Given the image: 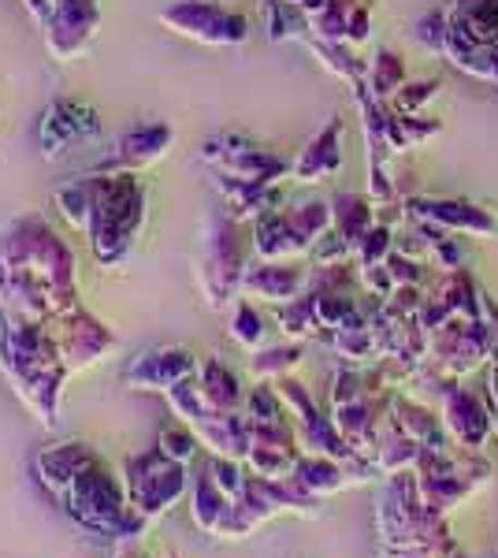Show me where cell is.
<instances>
[{
  "label": "cell",
  "instance_id": "6da1fadb",
  "mask_svg": "<svg viewBox=\"0 0 498 558\" xmlns=\"http://www.w3.org/2000/svg\"><path fill=\"white\" fill-rule=\"evenodd\" d=\"M89 186H94V223L86 239L101 265L120 268L146 228V186L134 172H94Z\"/></svg>",
  "mask_w": 498,
  "mask_h": 558
},
{
  "label": "cell",
  "instance_id": "7a4b0ae2",
  "mask_svg": "<svg viewBox=\"0 0 498 558\" xmlns=\"http://www.w3.org/2000/svg\"><path fill=\"white\" fill-rule=\"evenodd\" d=\"M0 268L41 279L60 294H75V250L41 216H20L0 235Z\"/></svg>",
  "mask_w": 498,
  "mask_h": 558
},
{
  "label": "cell",
  "instance_id": "3957f363",
  "mask_svg": "<svg viewBox=\"0 0 498 558\" xmlns=\"http://www.w3.org/2000/svg\"><path fill=\"white\" fill-rule=\"evenodd\" d=\"M250 223L234 220V216H216L212 228H208L205 239V257H202V287L208 294V302L220 310L228 305L234 294H242V276H246V254L253 242L250 235Z\"/></svg>",
  "mask_w": 498,
  "mask_h": 558
},
{
  "label": "cell",
  "instance_id": "277c9868",
  "mask_svg": "<svg viewBox=\"0 0 498 558\" xmlns=\"http://www.w3.org/2000/svg\"><path fill=\"white\" fill-rule=\"evenodd\" d=\"M160 26H168L179 38H190L197 45H246L250 41V20L242 12L216 4V0H171L160 8Z\"/></svg>",
  "mask_w": 498,
  "mask_h": 558
},
{
  "label": "cell",
  "instance_id": "5b68a950",
  "mask_svg": "<svg viewBox=\"0 0 498 558\" xmlns=\"http://www.w3.org/2000/svg\"><path fill=\"white\" fill-rule=\"evenodd\" d=\"M202 160L212 168V175L239 179V183L279 186L283 179H291V165H287V160L253 146L242 134H216V138H208L202 146Z\"/></svg>",
  "mask_w": 498,
  "mask_h": 558
},
{
  "label": "cell",
  "instance_id": "8992f818",
  "mask_svg": "<svg viewBox=\"0 0 498 558\" xmlns=\"http://www.w3.org/2000/svg\"><path fill=\"white\" fill-rule=\"evenodd\" d=\"M97 134H101V116H97L94 105L57 97V101L45 105L38 120V149L45 160H60L83 142H94Z\"/></svg>",
  "mask_w": 498,
  "mask_h": 558
},
{
  "label": "cell",
  "instance_id": "52a82bcc",
  "mask_svg": "<svg viewBox=\"0 0 498 558\" xmlns=\"http://www.w3.org/2000/svg\"><path fill=\"white\" fill-rule=\"evenodd\" d=\"M45 49L52 60L71 64L94 45L101 31V8L97 0H71V4H52L49 20H45Z\"/></svg>",
  "mask_w": 498,
  "mask_h": 558
},
{
  "label": "cell",
  "instance_id": "ba28073f",
  "mask_svg": "<svg viewBox=\"0 0 498 558\" xmlns=\"http://www.w3.org/2000/svg\"><path fill=\"white\" fill-rule=\"evenodd\" d=\"M171 146H175V128L165 120H153V123H138L134 131H126L120 142L112 146V153L94 168V172H146V168L160 165L168 157Z\"/></svg>",
  "mask_w": 498,
  "mask_h": 558
},
{
  "label": "cell",
  "instance_id": "9c48e42d",
  "mask_svg": "<svg viewBox=\"0 0 498 558\" xmlns=\"http://www.w3.org/2000/svg\"><path fill=\"white\" fill-rule=\"evenodd\" d=\"M402 216L413 223H432V228L447 231V235L487 239L498 231L495 216H487L479 205H469V202H424V197H410Z\"/></svg>",
  "mask_w": 498,
  "mask_h": 558
},
{
  "label": "cell",
  "instance_id": "30bf717a",
  "mask_svg": "<svg viewBox=\"0 0 498 558\" xmlns=\"http://www.w3.org/2000/svg\"><path fill=\"white\" fill-rule=\"evenodd\" d=\"M63 320V339H60V354H63V365L71 368H86L94 365L97 357H105L108 350L116 347L112 331L105 328V324H97L83 305H68V310L60 313Z\"/></svg>",
  "mask_w": 498,
  "mask_h": 558
},
{
  "label": "cell",
  "instance_id": "8fae6325",
  "mask_svg": "<svg viewBox=\"0 0 498 558\" xmlns=\"http://www.w3.org/2000/svg\"><path fill=\"white\" fill-rule=\"evenodd\" d=\"M439 417H442L447 436H454L465 451H479V447L487 444V436L495 432L491 407H484V402H479L473 391H465V387H454V391L442 399Z\"/></svg>",
  "mask_w": 498,
  "mask_h": 558
},
{
  "label": "cell",
  "instance_id": "7c38bea8",
  "mask_svg": "<svg viewBox=\"0 0 498 558\" xmlns=\"http://www.w3.org/2000/svg\"><path fill=\"white\" fill-rule=\"evenodd\" d=\"M305 291H309V272L291 265V260H257V265H250L246 276H242V294H246V299L287 305V302L302 299Z\"/></svg>",
  "mask_w": 498,
  "mask_h": 558
},
{
  "label": "cell",
  "instance_id": "4fadbf2b",
  "mask_svg": "<svg viewBox=\"0 0 498 558\" xmlns=\"http://www.w3.org/2000/svg\"><path fill=\"white\" fill-rule=\"evenodd\" d=\"M339 172H342V120L331 116L328 128L297 153V160L291 165V179L294 183H324V179H335Z\"/></svg>",
  "mask_w": 498,
  "mask_h": 558
},
{
  "label": "cell",
  "instance_id": "5bb4252c",
  "mask_svg": "<svg viewBox=\"0 0 498 558\" xmlns=\"http://www.w3.org/2000/svg\"><path fill=\"white\" fill-rule=\"evenodd\" d=\"M250 242H253V254L260 260H297V257H309L313 246L294 231V223L287 220V209L265 213L260 220L250 223Z\"/></svg>",
  "mask_w": 498,
  "mask_h": 558
},
{
  "label": "cell",
  "instance_id": "9a60e30c",
  "mask_svg": "<svg viewBox=\"0 0 498 558\" xmlns=\"http://www.w3.org/2000/svg\"><path fill=\"white\" fill-rule=\"evenodd\" d=\"M216 186H220V197H223V213L242 223H253L265 213L283 209V191H279V186L239 183V179H223V175H216Z\"/></svg>",
  "mask_w": 498,
  "mask_h": 558
},
{
  "label": "cell",
  "instance_id": "2e32d148",
  "mask_svg": "<svg viewBox=\"0 0 498 558\" xmlns=\"http://www.w3.org/2000/svg\"><path fill=\"white\" fill-rule=\"evenodd\" d=\"M194 376V357L186 350H160V354H149L134 365V373H126V384L138 387H160V391H171V387L186 384Z\"/></svg>",
  "mask_w": 498,
  "mask_h": 558
},
{
  "label": "cell",
  "instance_id": "e0dca14e",
  "mask_svg": "<svg viewBox=\"0 0 498 558\" xmlns=\"http://www.w3.org/2000/svg\"><path fill=\"white\" fill-rule=\"evenodd\" d=\"M376 223V205L373 197L365 194H339L331 202V228L339 231L342 239L353 242V254H357V242L368 228Z\"/></svg>",
  "mask_w": 498,
  "mask_h": 558
},
{
  "label": "cell",
  "instance_id": "ac0fdd59",
  "mask_svg": "<svg viewBox=\"0 0 498 558\" xmlns=\"http://www.w3.org/2000/svg\"><path fill=\"white\" fill-rule=\"evenodd\" d=\"M260 23L268 41H305L309 38V15L297 12L287 0H260Z\"/></svg>",
  "mask_w": 498,
  "mask_h": 558
},
{
  "label": "cell",
  "instance_id": "d6986e66",
  "mask_svg": "<svg viewBox=\"0 0 498 558\" xmlns=\"http://www.w3.org/2000/svg\"><path fill=\"white\" fill-rule=\"evenodd\" d=\"M52 205H57V213L71 223V231L89 235V223H94V186H89V179L57 186V191H52Z\"/></svg>",
  "mask_w": 498,
  "mask_h": 558
},
{
  "label": "cell",
  "instance_id": "ffe728a7",
  "mask_svg": "<svg viewBox=\"0 0 498 558\" xmlns=\"http://www.w3.org/2000/svg\"><path fill=\"white\" fill-rule=\"evenodd\" d=\"M405 86V64L402 57L391 49H376V57L365 64V89L376 97V101H391L398 89Z\"/></svg>",
  "mask_w": 498,
  "mask_h": 558
},
{
  "label": "cell",
  "instance_id": "44dd1931",
  "mask_svg": "<svg viewBox=\"0 0 498 558\" xmlns=\"http://www.w3.org/2000/svg\"><path fill=\"white\" fill-rule=\"evenodd\" d=\"M202 399H205L208 410L228 413V410H234L242 402V387L220 362H208L205 376H202Z\"/></svg>",
  "mask_w": 498,
  "mask_h": 558
},
{
  "label": "cell",
  "instance_id": "7402d4cb",
  "mask_svg": "<svg viewBox=\"0 0 498 558\" xmlns=\"http://www.w3.org/2000/svg\"><path fill=\"white\" fill-rule=\"evenodd\" d=\"M287 220L294 223V231L302 235L309 246H316L324 235L331 231V202H302L287 209Z\"/></svg>",
  "mask_w": 498,
  "mask_h": 558
},
{
  "label": "cell",
  "instance_id": "603a6c76",
  "mask_svg": "<svg viewBox=\"0 0 498 558\" xmlns=\"http://www.w3.org/2000/svg\"><path fill=\"white\" fill-rule=\"evenodd\" d=\"M276 320H279V328H283V336H291V339L313 336V331L320 328V320H316V299H313V291H305L302 299L279 305V317Z\"/></svg>",
  "mask_w": 498,
  "mask_h": 558
},
{
  "label": "cell",
  "instance_id": "cb8c5ba5",
  "mask_svg": "<svg viewBox=\"0 0 498 558\" xmlns=\"http://www.w3.org/2000/svg\"><path fill=\"white\" fill-rule=\"evenodd\" d=\"M391 254H394V228L384 220H376L373 228L361 235L357 254H353V265H384Z\"/></svg>",
  "mask_w": 498,
  "mask_h": 558
},
{
  "label": "cell",
  "instance_id": "d4e9b609",
  "mask_svg": "<svg viewBox=\"0 0 498 558\" xmlns=\"http://www.w3.org/2000/svg\"><path fill=\"white\" fill-rule=\"evenodd\" d=\"M302 362V347L291 343V347H271V350H260L257 357H253V373L260 376V380H283L291 368H297Z\"/></svg>",
  "mask_w": 498,
  "mask_h": 558
},
{
  "label": "cell",
  "instance_id": "484cf974",
  "mask_svg": "<svg viewBox=\"0 0 498 558\" xmlns=\"http://www.w3.org/2000/svg\"><path fill=\"white\" fill-rule=\"evenodd\" d=\"M231 336L242 350H260L265 347V320L253 305H239L231 320Z\"/></svg>",
  "mask_w": 498,
  "mask_h": 558
},
{
  "label": "cell",
  "instance_id": "4316f807",
  "mask_svg": "<svg viewBox=\"0 0 498 558\" xmlns=\"http://www.w3.org/2000/svg\"><path fill=\"white\" fill-rule=\"evenodd\" d=\"M436 94H439V83H405L391 101H387V108L398 116H421V108Z\"/></svg>",
  "mask_w": 498,
  "mask_h": 558
},
{
  "label": "cell",
  "instance_id": "83f0119b",
  "mask_svg": "<svg viewBox=\"0 0 498 558\" xmlns=\"http://www.w3.org/2000/svg\"><path fill=\"white\" fill-rule=\"evenodd\" d=\"M447 31H450V20H447V8L442 12H428L421 23H416V31H413V38L421 41V49L424 52H447Z\"/></svg>",
  "mask_w": 498,
  "mask_h": 558
},
{
  "label": "cell",
  "instance_id": "f1b7e54d",
  "mask_svg": "<svg viewBox=\"0 0 498 558\" xmlns=\"http://www.w3.org/2000/svg\"><path fill=\"white\" fill-rule=\"evenodd\" d=\"M373 34V0H361V4L350 8V20H347V45L350 49H361Z\"/></svg>",
  "mask_w": 498,
  "mask_h": 558
},
{
  "label": "cell",
  "instance_id": "f546056e",
  "mask_svg": "<svg viewBox=\"0 0 498 558\" xmlns=\"http://www.w3.org/2000/svg\"><path fill=\"white\" fill-rule=\"evenodd\" d=\"M23 8L31 12L34 23L45 26V20H49V12H52V0H23Z\"/></svg>",
  "mask_w": 498,
  "mask_h": 558
},
{
  "label": "cell",
  "instance_id": "4dcf8cb0",
  "mask_svg": "<svg viewBox=\"0 0 498 558\" xmlns=\"http://www.w3.org/2000/svg\"><path fill=\"white\" fill-rule=\"evenodd\" d=\"M287 4H294L297 12H305V15H316V12L328 8V0H287Z\"/></svg>",
  "mask_w": 498,
  "mask_h": 558
}]
</instances>
